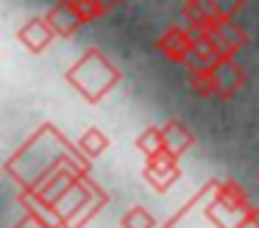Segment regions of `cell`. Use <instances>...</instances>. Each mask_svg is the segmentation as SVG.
Segmentation results:
<instances>
[{"instance_id": "16", "label": "cell", "mask_w": 259, "mask_h": 228, "mask_svg": "<svg viewBox=\"0 0 259 228\" xmlns=\"http://www.w3.org/2000/svg\"><path fill=\"white\" fill-rule=\"evenodd\" d=\"M14 228H51V225H48V222L42 220V217L36 214V211H28V214H25L23 220H20L17 225H14Z\"/></svg>"}, {"instance_id": "7", "label": "cell", "mask_w": 259, "mask_h": 228, "mask_svg": "<svg viewBox=\"0 0 259 228\" xmlns=\"http://www.w3.org/2000/svg\"><path fill=\"white\" fill-rule=\"evenodd\" d=\"M48 22L53 25V31H56L59 39H67L73 36L75 31H78L81 25H84V20L78 17V11L70 6V0H62V3H56L51 11H48Z\"/></svg>"}, {"instance_id": "5", "label": "cell", "mask_w": 259, "mask_h": 228, "mask_svg": "<svg viewBox=\"0 0 259 228\" xmlns=\"http://www.w3.org/2000/svg\"><path fill=\"white\" fill-rule=\"evenodd\" d=\"M17 36L31 53H45L53 44V39H59L56 31H53V25L48 22V17H31V20L17 31Z\"/></svg>"}, {"instance_id": "21", "label": "cell", "mask_w": 259, "mask_h": 228, "mask_svg": "<svg viewBox=\"0 0 259 228\" xmlns=\"http://www.w3.org/2000/svg\"><path fill=\"white\" fill-rule=\"evenodd\" d=\"M256 184H259V172H256Z\"/></svg>"}, {"instance_id": "12", "label": "cell", "mask_w": 259, "mask_h": 228, "mask_svg": "<svg viewBox=\"0 0 259 228\" xmlns=\"http://www.w3.org/2000/svg\"><path fill=\"white\" fill-rule=\"evenodd\" d=\"M137 148L145 153V159H148V156L162 153V150H164V131H162V128H156V125L145 128V131L137 136Z\"/></svg>"}, {"instance_id": "6", "label": "cell", "mask_w": 259, "mask_h": 228, "mask_svg": "<svg viewBox=\"0 0 259 228\" xmlns=\"http://www.w3.org/2000/svg\"><path fill=\"white\" fill-rule=\"evenodd\" d=\"M212 36H214V42H218V48L223 50V56H237V53H240V50L248 44L245 28L237 25L234 17H226V20L212 31Z\"/></svg>"}, {"instance_id": "19", "label": "cell", "mask_w": 259, "mask_h": 228, "mask_svg": "<svg viewBox=\"0 0 259 228\" xmlns=\"http://www.w3.org/2000/svg\"><path fill=\"white\" fill-rule=\"evenodd\" d=\"M98 3H101V6H103V11H106V14H109V11H112L114 6L120 3V0H98Z\"/></svg>"}, {"instance_id": "4", "label": "cell", "mask_w": 259, "mask_h": 228, "mask_svg": "<svg viewBox=\"0 0 259 228\" xmlns=\"http://www.w3.org/2000/svg\"><path fill=\"white\" fill-rule=\"evenodd\" d=\"M212 75H214V86H218V98H223V100L234 98L248 81L245 70L234 61V56H223V59L214 61Z\"/></svg>"}, {"instance_id": "20", "label": "cell", "mask_w": 259, "mask_h": 228, "mask_svg": "<svg viewBox=\"0 0 259 228\" xmlns=\"http://www.w3.org/2000/svg\"><path fill=\"white\" fill-rule=\"evenodd\" d=\"M59 228H73V225H70V222H62V225H59Z\"/></svg>"}, {"instance_id": "17", "label": "cell", "mask_w": 259, "mask_h": 228, "mask_svg": "<svg viewBox=\"0 0 259 228\" xmlns=\"http://www.w3.org/2000/svg\"><path fill=\"white\" fill-rule=\"evenodd\" d=\"M214 3H218V9L223 11V14H229V17H234L237 11L242 9V6L248 3V0H214Z\"/></svg>"}, {"instance_id": "15", "label": "cell", "mask_w": 259, "mask_h": 228, "mask_svg": "<svg viewBox=\"0 0 259 228\" xmlns=\"http://www.w3.org/2000/svg\"><path fill=\"white\" fill-rule=\"evenodd\" d=\"M70 6H73L75 11H78V17L84 22H92V20H101L106 11H103V6L98 3V0H70Z\"/></svg>"}, {"instance_id": "8", "label": "cell", "mask_w": 259, "mask_h": 228, "mask_svg": "<svg viewBox=\"0 0 259 228\" xmlns=\"http://www.w3.org/2000/svg\"><path fill=\"white\" fill-rule=\"evenodd\" d=\"M73 187V175H70L64 167H59V170H53L51 175H45V181L36 187V198L42 200V203H48V206H53L59 198H62L67 189Z\"/></svg>"}, {"instance_id": "11", "label": "cell", "mask_w": 259, "mask_h": 228, "mask_svg": "<svg viewBox=\"0 0 259 228\" xmlns=\"http://www.w3.org/2000/svg\"><path fill=\"white\" fill-rule=\"evenodd\" d=\"M106 148H109V136L101 131V128H90V131H84L81 139H78V150L87 156V159H98Z\"/></svg>"}, {"instance_id": "2", "label": "cell", "mask_w": 259, "mask_h": 228, "mask_svg": "<svg viewBox=\"0 0 259 228\" xmlns=\"http://www.w3.org/2000/svg\"><path fill=\"white\" fill-rule=\"evenodd\" d=\"M192 48H195V33L190 28H181V25H173L156 39V50L164 56L167 61H176V64H187Z\"/></svg>"}, {"instance_id": "1", "label": "cell", "mask_w": 259, "mask_h": 228, "mask_svg": "<svg viewBox=\"0 0 259 228\" xmlns=\"http://www.w3.org/2000/svg\"><path fill=\"white\" fill-rule=\"evenodd\" d=\"M64 78H67L90 103H101V100L120 83V70L101 53V50L92 48L64 72Z\"/></svg>"}, {"instance_id": "3", "label": "cell", "mask_w": 259, "mask_h": 228, "mask_svg": "<svg viewBox=\"0 0 259 228\" xmlns=\"http://www.w3.org/2000/svg\"><path fill=\"white\" fill-rule=\"evenodd\" d=\"M179 175H181L179 156L167 153V150H162V153H156V156H148L145 178H148V184H151L156 192H167V189L179 181Z\"/></svg>"}, {"instance_id": "18", "label": "cell", "mask_w": 259, "mask_h": 228, "mask_svg": "<svg viewBox=\"0 0 259 228\" xmlns=\"http://www.w3.org/2000/svg\"><path fill=\"white\" fill-rule=\"evenodd\" d=\"M237 228H259V209H251L242 214V220L237 222Z\"/></svg>"}, {"instance_id": "13", "label": "cell", "mask_w": 259, "mask_h": 228, "mask_svg": "<svg viewBox=\"0 0 259 228\" xmlns=\"http://www.w3.org/2000/svg\"><path fill=\"white\" fill-rule=\"evenodd\" d=\"M120 225H123V228H156V220H153V214H151L148 209L134 206V209H128V211L123 214Z\"/></svg>"}, {"instance_id": "9", "label": "cell", "mask_w": 259, "mask_h": 228, "mask_svg": "<svg viewBox=\"0 0 259 228\" xmlns=\"http://www.w3.org/2000/svg\"><path fill=\"white\" fill-rule=\"evenodd\" d=\"M162 131H164V150L173 156H184L192 148V142H195L192 131L179 120H170L167 125H162Z\"/></svg>"}, {"instance_id": "10", "label": "cell", "mask_w": 259, "mask_h": 228, "mask_svg": "<svg viewBox=\"0 0 259 228\" xmlns=\"http://www.w3.org/2000/svg\"><path fill=\"white\" fill-rule=\"evenodd\" d=\"M190 89L198 98H212V95H218L212 67H192L190 70Z\"/></svg>"}, {"instance_id": "14", "label": "cell", "mask_w": 259, "mask_h": 228, "mask_svg": "<svg viewBox=\"0 0 259 228\" xmlns=\"http://www.w3.org/2000/svg\"><path fill=\"white\" fill-rule=\"evenodd\" d=\"M220 200L226 203V209H248V195L242 192L234 181L220 187Z\"/></svg>"}]
</instances>
